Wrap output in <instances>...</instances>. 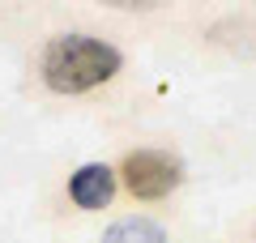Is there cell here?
<instances>
[{
    "mask_svg": "<svg viewBox=\"0 0 256 243\" xmlns=\"http://www.w3.org/2000/svg\"><path fill=\"white\" fill-rule=\"evenodd\" d=\"M120 68H124L120 47H111L107 38H94V34H56L52 43L43 47V60H38L43 86L52 94L98 90V86H107Z\"/></svg>",
    "mask_w": 256,
    "mask_h": 243,
    "instance_id": "obj_1",
    "label": "cell"
},
{
    "mask_svg": "<svg viewBox=\"0 0 256 243\" xmlns=\"http://www.w3.org/2000/svg\"><path fill=\"white\" fill-rule=\"evenodd\" d=\"M120 180L137 200H162L184 184V162L166 150H132L120 166Z\"/></svg>",
    "mask_w": 256,
    "mask_h": 243,
    "instance_id": "obj_2",
    "label": "cell"
},
{
    "mask_svg": "<svg viewBox=\"0 0 256 243\" xmlns=\"http://www.w3.org/2000/svg\"><path fill=\"white\" fill-rule=\"evenodd\" d=\"M111 196H116V171H111L107 162H86L68 175V200L86 214L94 209H107Z\"/></svg>",
    "mask_w": 256,
    "mask_h": 243,
    "instance_id": "obj_3",
    "label": "cell"
},
{
    "mask_svg": "<svg viewBox=\"0 0 256 243\" xmlns=\"http://www.w3.org/2000/svg\"><path fill=\"white\" fill-rule=\"evenodd\" d=\"M102 243H166V230L154 218H120L102 230Z\"/></svg>",
    "mask_w": 256,
    "mask_h": 243,
    "instance_id": "obj_4",
    "label": "cell"
},
{
    "mask_svg": "<svg viewBox=\"0 0 256 243\" xmlns=\"http://www.w3.org/2000/svg\"><path fill=\"white\" fill-rule=\"evenodd\" d=\"M102 4H111V9H154L158 0H102Z\"/></svg>",
    "mask_w": 256,
    "mask_h": 243,
    "instance_id": "obj_5",
    "label": "cell"
}]
</instances>
